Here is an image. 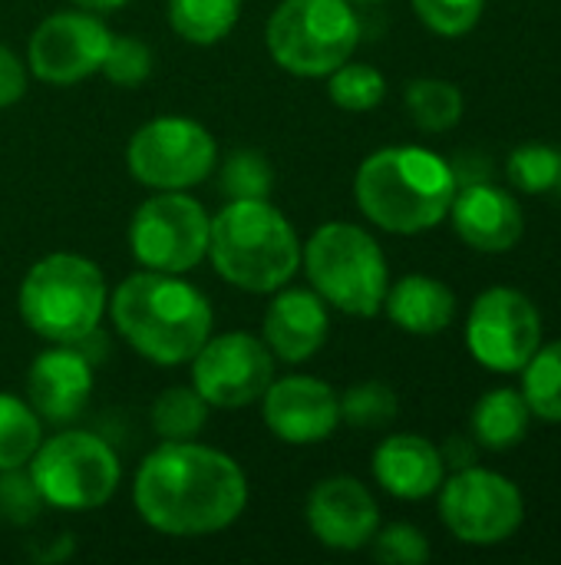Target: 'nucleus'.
I'll use <instances>...</instances> for the list:
<instances>
[{"label": "nucleus", "mask_w": 561, "mask_h": 565, "mask_svg": "<svg viewBox=\"0 0 561 565\" xmlns=\"http://www.w3.org/2000/svg\"><path fill=\"white\" fill-rule=\"evenodd\" d=\"M132 503L139 520L162 536H212L241 520L248 477L225 450L198 440H162L136 470Z\"/></svg>", "instance_id": "f257e3e1"}, {"label": "nucleus", "mask_w": 561, "mask_h": 565, "mask_svg": "<svg viewBox=\"0 0 561 565\" xmlns=\"http://www.w3.org/2000/svg\"><path fill=\"white\" fill-rule=\"evenodd\" d=\"M106 311L119 338L155 367L188 364L215 328V311L195 285L149 268L126 275Z\"/></svg>", "instance_id": "f03ea898"}, {"label": "nucleus", "mask_w": 561, "mask_h": 565, "mask_svg": "<svg viewBox=\"0 0 561 565\" xmlns=\"http://www.w3.org/2000/svg\"><path fill=\"white\" fill-rule=\"evenodd\" d=\"M456 189V169L423 146L377 149L354 175L357 209L390 235H420L436 228L450 215Z\"/></svg>", "instance_id": "7ed1b4c3"}, {"label": "nucleus", "mask_w": 561, "mask_h": 565, "mask_svg": "<svg viewBox=\"0 0 561 565\" xmlns=\"http://www.w3.org/2000/svg\"><path fill=\"white\" fill-rule=\"evenodd\" d=\"M205 258L231 288L271 295L298 275L301 238L268 199H228L212 215Z\"/></svg>", "instance_id": "20e7f679"}, {"label": "nucleus", "mask_w": 561, "mask_h": 565, "mask_svg": "<svg viewBox=\"0 0 561 565\" xmlns=\"http://www.w3.org/2000/svg\"><path fill=\"white\" fill-rule=\"evenodd\" d=\"M17 308L36 338L50 344H79L99 328L109 308V288L99 265L86 255L53 252L26 268Z\"/></svg>", "instance_id": "39448f33"}, {"label": "nucleus", "mask_w": 561, "mask_h": 565, "mask_svg": "<svg viewBox=\"0 0 561 565\" xmlns=\"http://www.w3.org/2000/svg\"><path fill=\"white\" fill-rule=\"evenodd\" d=\"M301 265L327 308L350 318H374L384 311L390 265L367 228L354 222L321 225L308 245H301Z\"/></svg>", "instance_id": "423d86ee"}, {"label": "nucleus", "mask_w": 561, "mask_h": 565, "mask_svg": "<svg viewBox=\"0 0 561 565\" xmlns=\"http://www.w3.org/2000/svg\"><path fill=\"white\" fill-rule=\"evenodd\" d=\"M360 17L350 0H281L265 26L271 60L301 79H321L354 56Z\"/></svg>", "instance_id": "0eeeda50"}, {"label": "nucleus", "mask_w": 561, "mask_h": 565, "mask_svg": "<svg viewBox=\"0 0 561 565\" xmlns=\"http://www.w3.org/2000/svg\"><path fill=\"white\" fill-rule=\"evenodd\" d=\"M26 473L43 497V507L66 513L106 507L122 483L119 454L109 440L86 430H60L43 440L26 463Z\"/></svg>", "instance_id": "6e6552de"}, {"label": "nucleus", "mask_w": 561, "mask_h": 565, "mask_svg": "<svg viewBox=\"0 0 561 565\" xmlns=\"http://www.w3.org/2000/svg\"><path fill=\"white\" fill-rule=\"evenodd\" d=\"M215 162L218 142L192 116H155L126 146L129 175L152 192H188L215 172Z\"/></svg>", "instance_id": "1a4fd4ad"}, {"label": "nucleus", "mask_w": 561, "mask_h": 565, "mask_svg": "<svg viewBox=\"0 0 561 565\" xmlns=\"http://www.w3.org/2000/svg\"><path fill=\"white\" fill-rule=\"evenodd\" d=\"M212 215L188 192H155L129 218V252L149 271L185 275L208 255Z\"/></svg>", "instance_id": "9d476101"}, {"label": "nucleus", "mask_w": 561, "mask_h": 565, "mask_svg": "<svg viewBox=\"0 0 561 565\" xmlns=\"http://www.w3.org/2000/svg\"><path fill=\"white\" fill-rule=\"evenodd\" d=\"M440 516L446 530L466 546H499L513 540L526 520L522 490L486 467H463L443 480Z\"/></svg>", "instance_id": "9b49d317"}, {"label": "nucleus", "mask_w": 561, "mask_h": 565, "mask_svg": "<svg viewBox=\"0 0 561 565\" xmlns=\"http://www.w3.org/2000/svg\"><path fill=\"white\" fill-rule=\"evenodd\" d=\"M542 344V315L519 288H486L466 318V348L486 371L519 374Z\"/></svg>", "instance_id": "f8f14e48"}, {"label": "nucleus", "mask_w": 561, "mask_h": 565, "mask_svg": "<svg viewBox=\"0 0 561 565\" xmlns=\"http://www.w3.org/2000/svg\"><path fill=\"white\" fill-rule=\"evenodd\" d=\"M192 387L215 411H241L258 404L268 384L274 381V354L265 338L248 331L208 334V341L195 351Z\"/></svg>", "instance_id": "ddd939ff"}, {"label": "nucleus", "mask_w": 561, "mask_h": 565, "mask_svg": "<svg viewBox=\"0 0 561 565\" xmlns=\"http://www.w3.org/2000/svg\"><path fill=\"white\" fill-rule=\"evenodd\" d=\"M112 30L103 13L56 10L36 23L26 43V70L50 86H76L103 70Z\"/></svg>", "instance_id": "4468645a"}, {"label": "nucleus", "mask_w": 561, "mask_h": 565, "mask_svg": "<svg viewBox=\"0 0 561 565\" xmlns=\"http://www.w3.org/2000/svg\"><path fill=\"white\" fill-rule=\"evenodd\" d=\"M261 417L281 444H324L341 427V394L321 377L288 374L261 394Z\"/></svg>", "instance_id": "2eb2a0df"}, {"label": "nucleus", "mask_w": 561, "mask_h": 565, "mask_svg": "<svg viewBox=\"0 0 561 565\" xmlns=\"http://www.w3.org/2000/svg\"><path fill=\"white\" fill-rule=\"evenodd\" d=\"M304 520L321 546L337 553H357L370 546L374 533L380 530V507L360 480L327 477L308 493Z\"/></svg>", "instance_id": "dca6fc26"}, {"label": "nucleus", "mask_w": 561, "mask_h": 565, "mask_svg": "<svg viewBox=\"0 0 561 565\" xmlns=\"http://www.w3.org/2000/svg\"><path fill=\"white\" fill-rule=\"evenodd\" d=\"M93 361L76 344H50L26 367V401L46 424H73L93 397Z\"/></svg>", "instance_id": "f3484780"}, {"label": "nucleus", "mask_w": 561, "mask_h": 565, "mask_svg": "<svg viewBox=\"0 0 561 565\" xmlns=\"http://www.w3.org/2000/svg\"><path fill=\"white\" fill-rule=\"evenodd\" d=\"M450 218L456 235L486 255H503L519 245L526 232V215L509 189L493 182H463L453 195Z\"/></svg>", "instance_id": "a211bd4d"}, {"label": "nucleus", "mask_w": 561, "mask_h": 565, "mask_svg": "<svg viewBox=\"0 0 561 565\" xmlns=\"http://www.w3.org/2000/svg\"><path fill=\"white\" fill-rule=\"evenodd\" d=\"M261 318V338L271 348L274 361L304 364L311 361L331 334L327 301L314 288H278Z\"/></svg>", "instance_id": "6ab92c4d"}, {"label": "nucleus", "mask_w": 561, "mask_h": 565, "mask_svg": "<svg viewBox=\"0 0 561 565\" xmlns=\"http://www.w3.org/2000/svg\"><path fill=\"white\" fill-rule=\"evenodd\" d=\"M374 480L384 493L393 500H427L433 497L446 480L443 454L433 440L420 434H390L377 444L370 460Z\"/></svg>", "instance_id": "aec40b11"}, {"label": "nucleus", "mask_w": 561, "mask_h": 565, "mask_svg": "<svg viewBox=\"0 0 561 565\" xmlns=\"http://www.w3.org/2000/svg\"><path fill=\"white\" fill-rule=\"evenodd\" d=\"M384 311L400 331L430 338V334H440L453 324L456 295L446 281L417 271V275H403L400 281H393L387 288Z\"/></svg>", "instance_id": "412c9836"}, {"label": "nucleus", "mask_w": 561, "mask_h": 565, "mask_svg": "<svg viewBox=\"0 0 561 565\" xmlns=\"http://www.w3.org/2000/svg\"><path fill=\"white\" fill-rule=\"evenodd\" d=\"M532 411L516 387L486 391L470 417V434L483 450H509L526 440Z\"/></svg>", "instance_id": "4be33fe9"}, {"label": "nucleus", "mask_w": 561, "mask_h": 565, "mask_svg": "<svg viewBox=\"0 0 561 565\" xmlns=\"http://www.w3.org/2000/svg\"><path fill=\"white\" fill-rule=\"evenodd\" d=\"M245 0H169V26L192 46L222 43L241 20Z\"/></svg>", "instance_id": "5701e85b"}, {"label": "nucleus", "mask_w": 561, "mask_h": 565, "mask_svg": "<svg viewBox=\"0 0 561 565\" xmlns=\"http://www.w3.org/2000/svg\"><path fill=\"white\" fill-rule=\"evenodd\" d=\"M403 103H407L413 126L423 132H450L453 126H460L463 109H466L463 89L440 76H420L407 83Z\"/></svg>", "instance_id": "b1692460"}, {"label": "nucleus", "mask_w": 561, "mask_h": 565, "mask_svg": "<svg viewBox=\"0 0 561 565\" xmlns=\"http://www.w3.org/2000/svg\"><path fill=\"white\" fill-rule=\"evenodd\" d=\"M208 411L195 387H169L152 401L149 424L159 440H195L208 424Z\"/></svg>", "instance_id": "393cba45"}, {"label": "nucleus", "mask_w": 561, "mask_h": 565, "mask_svg": "<svg viewBox=\"0 0 561 565\" xmlns=\"http://www.w3.org/2000/svg\"><path fill=\"white\" fill-rule=\"evenodd\" d=\"M43 444V420L30 401L0 394V470H20Z\"/></svg>", "instance_id": "a878e982"}, {"label": "nucleus", "mask_w": 561, "mask_h": 565, "mask_svg": "<svg viewBox=\"0 0 561 565\" xmlns=\"http://www.w3.org/2000/svg\"><path fill=\"white\" fill-rule=\"evenodd\" d=\"M522 397L532 417L561 424V341L539 344L532 361L522 367Z\"/></svg>", "instance_id": "bb28decb"}, {"label": "nucleus", "mask_w": 561, "mask_h": 565, "mask_svg": "<svg viewBox=\"0 0 561 565\" xmlns=\"http://www.w3.org/2000/svg\"><path fill=\"white\" fill-rule=\"evenodd\" d=\"M327 96L344 113H370L387 96V76L370 63H341L327 73Z\"/></svg>", "instance_id": "cd10ccee"}, {"label": "nucleus", "mask_w": 561, "mask_h": 565, "mask_svg": "<svg viewBox=\"0 0 561 565\" xmlns=\"http://www.w3.org/2000/svg\"><path fill=\"white\" fill-rule=\"evenodd\" d=\"M397 394L384 381H364L341 394V424L354 430H384L397 420Z\"/></svg>", "instance_id": "c85d7f7f"}, {"label": "nucleus", "mask_w": 561, "mask_h": 565, "mask_svg": "<svg viewBox=\"0 0 561 565\" xmlns=\"http://www.w3.org/2000/svg\"><path fill=\"white\" fill-rule=\"evenodd\" d=\"M506 172H509V182L526 195L552 192L559 185L561 152L555 146H546V142H526V146L509 152Z\"/></svg>", "instance_id": "c756f323"}, {"label": "nucleus", "mask_w": 561, "mask_h": 565, "mask_svg": "<svg viewBox=\"0 0 561 565\" xmlns=\"http://www.w3.org/2000/svg\"><path fill=\"white\" fill-rule=\"evenodd\" d=\"M112 86L119 89H132V86H142L152 73V50L142 36H132V33H112V43H109V53L103 60V70H99Z\"/></svg>", "instance_id": "7c9ffc66"}, {"label": "nucleus", "mask_w": 561, "mask_h": 565, "mask_svg": "<svg viewBox=\"0 0 561 565\" xmlns=\"http://www.w3.org/2000/svg\"><path fill=\"white\" fill-rule=\"evenodd\" d=\"M271 185H274L271 162L255 149L231 152L228 162L222 166V192L228 199H268Z\"/></svg>", "instance_id": "2f4dec72"}, {"label": "nucleus", "mask_w": 561, "mask_h": 565, "mask_svg": "<svg viewBox=\"0 0 561 565\" xmlns=\"http://www.w3.org/2000/svg\"><path fill=\"white\" fill-rule=\"evenodd\" d=\"M410 3H413L420 23L446 40H456V36H466L470 30H476V23L483 20V10H486V0H410Z\"/></svg>", "instance_id": "473e14b6"}, {"label": "nucleus", "mask_w": 561, "mask_h": 565, "mask_svg": "<svg viewBox=\"0 0 561 565\" xmlns=\"http://www.w3.org/2000/svg\"><path fill=\"white\" fill-rule=\"evenodd\" d=\"M370 546L377 563L423 565L430 559V540L410 523H390L387 530H377Z\"/></svg>", "instance_id": "72a5a7b5"}, {"label": "nucleus", "mask_w": 561, "mask_h": 565, "mask_svg": "<svg viewBox=\"0 0 561 565\" xmlns=\"http://www.w3.org/2000/svg\"><path fill=\"white\" fill-rule=\"evenodd\" d=\"M43 497L36 493L26 467L20 470H0V520L13 526H26L40 516Z\"/></svg>", "instance_id": "f704fd0d"}, {"label": "nucleus", "mask_w": 561, "mask_h": 565, "mask_svg": "<svg viewBox=\"0 0 561 565\" xmlns=\"http://www.w3.org/2000/svg\"><path fill=\"white\" fill-rule=\"evenodd\" d=\"M30 86V70L26 60H20L10 46L0 43V109L20 103Z\"/></svg>", "instance_id": "c9c22d12"}, {"label": "nucleus", "mask_w": 561, "mask_h": 565, "mask_svg": "<svg viewBox=\"0 0 561 565\" xmlns=\"http://www.w3.org/2000/svg\"><path fill=\"white\" fill-rule=\"evenodd\" d=\"M476 444V440H473ZM470 440H463V437H453L450 444H446V450H440L443 454V463H453L456 470H463V467H473L476 463V447H473Z\"/></svg>", "instance_id": "e433bc0d"}, {"label": "nucleus", "mask_w": 561, "mask_h": 565, "mask_svg": "<svg viewBox=\"0 0 561 565\" xmlns=\"http://www.w3.org/2000/svg\"><path fill=\"white\" fill-rule=\"evenodd\" d=\"M69 3L79 10H93V13H112V10H122L129 0H69Z\"/></svg>", "instance_id": "4c0bfd02"}, {"label": "nucleus", "mask_w": 561, "mask_h": 565, "mask_svg": "<svg viewBox=\"0 0 561 565\" xmlns=\"http://www.w3.org/2000/svg\"><path fill=\"white\" fill-rule=\"evenodd\" d=\"M354 7H374V3H384V0H350Z\"/></svg>", "instance_id": "58836bf2"}, {"label": "nucleus", "mask_w": 561, "mask_h": 565, "mask_svg": "<svg viewBox=\"0 0 561 565\" xmlns=\"http://www.w3.org/2000/svg\"><path fill=\"white\" fill-rule=\"evenodd\" d=\"M555 189H561V175H559V185H555Z\"/></svg>", "instance_id": "ea45409f"}]
</instances>
